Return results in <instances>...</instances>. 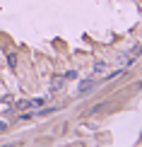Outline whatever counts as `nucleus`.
Here are the masks:
<instances>
[{
	"label": "nucleus",
	"instance_id": "2",
	"mask_svg": "<svg viewBox=\"0 0 142 147\" xmlns=\"http://www.w3.org/2000/svg\"><path fill=\"white\" fill-rule=\"evenodd\" d=\"M92 84H94V82H92V80H84V82L79 84V94H87V92L92 89Z\"/></svg>",
	"mask_w": 142,
	"mask_h": 147
},
{
	"label": "nucleus",
	"instance_id": "3",
	"mask_svg": "<svg viewBox=\"0 0 142 147\" xmlns=\"http://www.w3.org/2000/svg\"><path fill=\"white\" fill-rule=\"evenodd\" d=\"M7 63H10V68L17 65V56H15V53H7Z\"/></svg>",
	"mask_w": 142,
	"mask_h": 147
},
{
	"label": "nucleus",
	"instance_id": "4",
	"mask_svg": "<svg viewBox=\"0 0 142 147\" xmlns=\"http://www.w3.org/2000/svg\"><path fill=\"white\" fill-rule=\"evenodd\" d=\"M140 53H142V44L133 48V53H130V58H137V56H140Z\"/></svg>",
	"mask_w": 142,
	"mask_h": 147
},
{
	"label": "nucleus",
	"instance_id": "5",
	"mask_svg": "<svg viewBox=\"0 0 142 147\" xmlns=\"http://www.w3.org/2000/svg\"><path fill=\"white\" fill-rule=\"evenodd\" d=\"M5 128H7V123H5V121H0V133H3Z\"/></svg>",
	"mask_w": 142,
	"mask_h": 147
},
{
	"label": "nucleus",
	"instance_id": "1",
	"mask_svg": "<svg viewBox=\"0 0 142 147\" xmlns=\"http://www.w3.org/2000/svg\"><path fill=\"white\" fill-rule=\"evenodd\" d=\"M63 84H65V77H53L51 80V92H58V89H63Z\"/></svg>",
	"mask_w": 142,
	"mask_h": 147
}]
</instances>
